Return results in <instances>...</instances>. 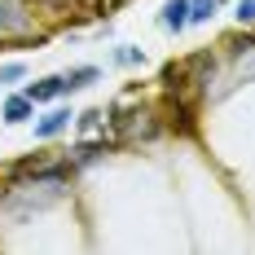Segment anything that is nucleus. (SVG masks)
<instances>
[{"label": "nucleus", "instance_id": "f257e3e1", "mask_svg": "<svg viewBox=\"0 0 255 255\" xmlns=\"http://www.w3.org/2000/svg\"><path fill=\"white\" fill-rule=\"evenodd\" d=\"M31 31V13L22 0H0V35H26Z\"/></svg>", "mask_w": 255, "mask_h": 255}, {"label": "nucleus", "instance_id": "f03ea898", "mask_svg": "<svg viewBox=\"0 0 255 255\" xmlns=\"http://www.w3.org/2000/svg\"><path fill=\"white\" fill-rule=\"evenodd\" d=\"M62 93H66V75H49V79H40V84L26 88L31 102H53V97H62Z\"/></svg>", "mask_w": 255, "mask_h": 255}, {"label": "nucleus", "instance_id": "7ed1b4c3", "mask_svg": "<svg viewBox=\"0 0 255 255\" xmlns=\"http://www.w3.org/2000/svg\"><path fill=\"white\" fill-rule=\"evenodd\" d=\"M66 128H71V110H53V115H44V119L35 124V136H40V141H49V136L66 132Z\"/></svg>", "mask_w": 255, "mask_h": 255}, {"label": "nucleus", "instance_id": "20e7f679", "mask_svg": "<svg viewBox=\"0 0 255 255\" xmlns=\"http://www.w3.org/2000/svg\"><path fill=\"white\" fill-rule=\"evenodd\" d=\"M163 26L167 31H185L189 26V0H167L163 4Z\"/></svg>", "mask_w": 255, "mask_h": 255}, {"label": "nucleus", "instance_id": "39448f33", "mask_svg": "<svg viewBox=\"0 0 255 255\" xmlns=\"http://www.w3.org/2000/svg\"><path fill=\"white\" fill-rule=\"evenodd\" d=\"M31 106L35 102H31L26 93L22 97H9V102H4V124H22V119H31Z\"/></svg>", "mask_w": 255, "mask_h": 255}, {"label": "nucleus", "instance_id": "423d86ee", "mask_svg": "<svg viewBox=\"0 0 255 255\" xmlns=\"http://www.w3.org/2000/svg\"><path fill=\"white\" fill-rule=\"evenodd\" d=\"M106 150H110V141H84L75 150V163H93V158H102Z\"/></svg>", "mask_w": 255, "mask_h": 255}, {"label": "nucleus", "instance_id": "0eeeda50", "mask_svg": "<svg viewBox=\"0 0 255 255\" xmlns=\"http://www.w3.org/2000/svg\"><path fill=\"white\" fill-rule=\"evenodd\" d=\"M93 79H97V66H79V71L66 75V93H71V88H88Z\"/></svg>", "mask_w": 255, "mask_h": 255}, {"label": "nucleus", "instance_id": "6e6552de", "mask_svg": "<svg viewBox=\"0 0 255 255\" xmlns=\"http://www.w3.org/2000/svg\"><path fill=\"white\" fill-rule=\"evenodd\" d=\"M216 4H220V0H189V22H207V18L216 13Z\"/></svg>", "mask_w": 255, "mask_h": 255}, {"label": "nucleus", "instance_id": "1a4fd4ad", "mask_svg": "<svg viewBox=\"0 0 255 255\" xmlns=\"http://www.w3.org/2000/svg\"><path fill=\"white\" fill-rule=\"evenodd\" d=\"M22 75H26L22 62H4V66H0V84H13V79H22Z\"/></svg>", "mask_w": 255, "mask_h": 255}, {"label": "nucleus", "instance_id": "9d476101", "mask_svg": "<svg viewBox=\"0 0 255 255\" xmlns=\"http://www.w3.org/2000/svg\"><path fill=\"white\" fill-rule=\"evenodd\" d=\"M238 22H255V0H238Z\"/></svg>", "mask_w": 255, "mask_h": 255}, {"label": "nucleus", "instance_id": "9b49d317", "mask_svg": "<svg viewBox=\"0 0 255 255\" xmlns=\"http://www.w3.org/2000/svg\"><path fill=\"white\" fill-rule=\"evenodd\" d=\"M115 62H124V66H136V62H141V53H136V49H119V53H115Z\"/></svg>", "mask_w": 255, "mask_h": 255}, {"label": "nucleus", "instance_id": "f8f14e48", "mask_svg": "<svg viewBox=\"0 0 255 255\" xmlns=\"http://www.w3.org/2000/svg\"><path fill=\"white\" fill-rule=\"evenodd\" d=\"M40 4H53V9H66L71 0H40Z\"/></svg>", "mask_w": 255, "mask_h": 255}, {"label": "nucleus", "instance_id": "ddd939ff", "mask_svg": "<svg viewBox=\"0 0 255 255\" xmlns=\"http://www.w3.org/2000/svg\"><path fill=\"white\" fill-rule=\"evenodd\" d=\"M88 4H102V0H88Z\"/></svg>", "mask_w": 255, "mask_h": 255}]
</instances>
